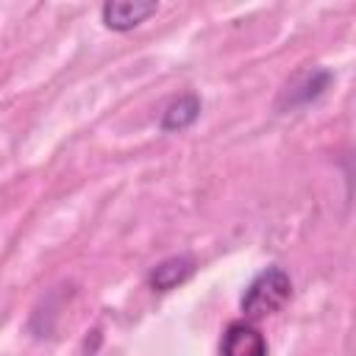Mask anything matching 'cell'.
<instances>
[{
  "label": "cell",
  "instance_id": "obj_5",
  "mask_svg": "<svg viewBox=\"0 0 356 356\" xmlns=\"http://www.w3.org/2000/svg\"><path fill=\"white\" fill-rule=\"evenodd\" d=\"M197 114H200V97L197 95H181V97H175L167 108H164V114H161V131H184V128H189L195 120H197Z\"/></svg>",
  "mask_w": 356,
  "mask_h": 356
},
{
  "label": "cell",
  "instance_id": "obj_3",
  "mask_svg": "<svg viewBox=\"0 0 356 356\" xmlns=\"http://www.w3.org/2000/svg\"><path fill=\"white\" fill-rule=\"evenodd\" d=\"M156 8L159 6L150 3V0H111V3H103L100 14H103L106 28H111V31H131L139 22H145L150 14H156Z\"/></svg>",
  "mask_w": 356,
  "mask_h": 356
},
{
  "label": "cell",
  "instance_id": "obj_4",
  "mask_svg": "<svg viewBox=\"0 0 356 356\" xmlns=\"http://www.w3.org/2000/svg\"><path fill=\"white\" fill-rule=\"evenodd\" d=\"M192 270H195V261L189 256H170L150 270L147 281L156 292H167V289H175L178 284H184L192 275Z\"/></svg>",
  "mask_w": 356,
  "mask_h": 356
},
{
  "label": "cell",
  "instance_id": "obj_1",
  "mask_svg": "<svg viewBox=\"0 0 356 356\" xmlns=\"http://www.w3.org/2000/svg\"><path fill=\"white\" fill-rule=\"evenodd\" d=\"M292 295V281L281 267L261 270L242 295V312L245 320H264L275 314Z\"/></svg>",
  "mask_w": 356,
  "mask_h": 356
},
{
  "label": "cell",
  "instance_id": "obj_2",
  "mask_svg": "<svg viewBox=\"0 0 356 356\" xmlns=\"http://www.w3.org/2000/svg\"><path fill=\"white\" fill-rule=\"evenodd\" d=\"M220 353L222 356H267V342L256 325H250L248 320H239L225 328Z\"/></svg>",
  "mask_w": 356,
  "mask_h": 356
}]
</instances>
